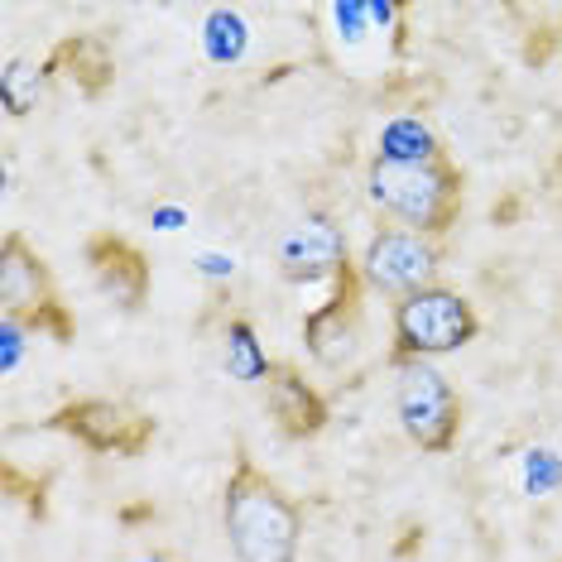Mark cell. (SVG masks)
I'll use <instances>...</instances> for the list:
<instances>
[{
	"label": "cell",
	"instance_id": "obj_7",
	"mask_svg": "<svg viewBox=\"0 0 562 562\" xmlns=\"http://www.w3.org/2000/svg\"><path fill=\"white\" fill-rule=\"evenodd\" d=\"M361 299H366V279L347 260L331 274V299L303 317V341H308L313 361L341 366L356 351V337H361Z\"/></svg>",
	"mask_w": 562,
	"mask_h": 562
},
{
	"label": "cell",
	"instance_id": "obj_3",
	"mask_svg": "<svg viewBox=\"0 0 562 562\" xmlns=\"http://www.w3.org/2000/svg\"><path fill=\"white\" fill-rule=\"evenodd\" d=\"M481 331L476 308L457 289H418L408 299L394 303V351L390 361H432V356L462 351Z\"/></svg>",
	"mask_w": 562,
	"mask_h": 562
},
{
	"label": "cell",
	"instance_id": "obj_11",
	"mask_svg": "<svg viewBox=\"0 0 562 562\" xmlns=\"http://www.w3.org/2000/svg\"><path fill=\"white\" fill-rule=\"evenodd\" d=\"M265 404H270L274 424L284 438H317L327 428V400L289 361H274L265 375Z\"/></svg>",
	"mask_w": 562,
	"mask_h": 562
},
{
	"label": "cell",
	"instance_id": "obj_9",
	"mask_svg": "<svg viewBox=\"0 0 562 562\" xmlns=\"http://www.w3.org/2000/svg\"><path fill=\"white\" fill-rule=\"evenodd\" d=\"M82 260H87V270H92L97 284L106 289L125 313L145 308L155 274H149V260H145V250H139L135 240H125L116 232H97V236H87Z\"/></svg>",
	"mask_w": 562,
	"mask_h": 562
},
{
	"label": "cell",
	"instance_id": "obj_16",
	"mask_svg": "<svg viewBox=\"0 0 562 562\" xmlns=\"http://www.w3.org/2000/svg\"><path fill=\"white\" fill-rule=\"evenodd\" d=\"M5 495H15L34 509V515H44V481H24L20 467H5Z\"/></svg>",
	"mask_w": 562,
	"mask_h": 562
},
{
	"label": "cell",
	"instance_id": "obj_4",
	"mask_svg": "<svg viewBox=\"0 0 562 562\" xmlns=\"http://www.w3.org/2000/svg\"><path fill=\"white\" fill-rule=\"evenodd\" d=\"M394 408L408 432V442L428 457H442L457 447L462 432V400L452 380L432 361H400L394 366Z\"/></svg>",
	"mask_w": 562,
	"mask_h": 562
},
{
	"label": "cell",
	"instance_id": "obj_12",
	"mask_svg": "<svg viewBox=\"0 0 562 562\" xmlns=\"http://www.w3.org/2000/svg\"><path fill=\"white\" fill-rule=\"evenodd\" d=\"M347 240L331 222L308 216L289 240H284V279H317V274H337L347 265Z\"/></svg>",
	"mask_w": 562,
	"mask_h": 562
},
{
	"label": "cell",
	"instance_id": "obj_1",
	"mask_svg": "<svg viewBox=\"0 0 562 562\" xmlns=\"http://www.w3.org/2000/svg\"><path fill=\"white\" fill-rule=\"evenodd\" d=\"M370 202L404 232L442 240L462 216V169L432 135L404 145L400 125H390L380 155L370 159Z\"/></svg>",
	"mask_w": 562,
	"mask_h": 562
},
{
	"label": "cell",
	"instance_id": "obj_15",
	"mask_svg": "<svg viewBox=\"0 0 562 562\" xmlns=\"http://www.w3.org/2000/svg\"><path fill=\"white\" fill-rule=\"evenodd\" d=\"M24 331H44L48 341H58V347H63V341H72V337H78V323H72V313H68V308H63V303L54 299V303H48V308H44L40 317H34V323L24 327Z\"/></svg>",
	"mask_w": 562,
	"mask_h": 562
},
{
	"label": "cell",
	"instance_id": "obj_5",
	"mask_svg": "<svg viewBox=\"0 0 562 562\" xmlns=\"http://www.w3.org/2000/svg\"><path fill=\"white\" fill-rule=\"evenodd\" d=\"M48 428L68 432L72 442H82L87 452H106V457H139L155 442V418L139 414L135 404L121 400H72L58 404L48 414Z\"/></svg>",
	"mask_w": 562,
	"mask_h": 562
},
{
	"label": "cell",
	"instance_id": "obj_8",
	"mask_svg": "<svg viewBox=\"0 0 562 562\" xmlns=\"http://www.w3.org/2000/svg\"><path fill=\"white\" fill-rule=\"evenodd\" d=\"M54 303V274L20 232L0 236V317L30 327Z\"/></svg>",
	"mask_w": 562,
	"mask_h": 562
},
{
	"label": "cell",
	"instance_id": "obj_2",
	"mask_svg": "<svg viewBox=\"0 0 562 562\" xmlns=\"http://www.w3.org/2000/svg\"><path fill=\"white\" fill-rule=\"evenodd\" d=\"M222 529L240 562H299L303 543V509L274 476H265L246 452L222 491Z\"/></svg>",
	"mask_w": 562,
	"mask_h": 562
},
{
	"label": "cell",
	"instance_id": "obj_10",
	"mask_svg": "<svg viewBox=\"0 0 562 562\" xmlns=\"http://www.w3.org/2000/svg\"><path fill=\"white\" fill-rule=\"evenodd\" d=\"M44 72L54 82H68L72 92H82L87 101H97L116 82V58H111V44L101 40V34H63V40L48 48Z\"/></svg>",
	"mask_w": 562,
	"mask_h": 562
},
{
	"label": "cell",
	"instance_id": "obj_6",
	"mask_svg": "<svg viewBox=\"0 0 562 562\" xmlns=\"http://www.w3.org/2000/svg\"><path fill=\"white\" fill-rule=\"evenodd\" d=\"M438 270H442V246L418 232H404V226H380L361 255V279L370 289L390 293L394 303L418 289H432Z\"/></svg>",
	"mask_w": 562,
	"mask_h": 562
},
{
	"label": "cell",
	"instance_id": "obj_14",
	"mask_svg": "<svg viewBox=\"0 0 562 562\" xmlns=\"http://www.w3.org/2000/svg\"><path fill=\"white\" fill-rule=\"evenodd\" d=\"M226 337H232V370H236V375H246V380H265V375H270L274 361H265V356H260L250 323H232V327H226Z\"/></svg>",
	"mask_w": 562,
	"mask_h": 562
},
{
	"label": "cell",
	"instance_id": "obj_13",
	"mask_svg": "<svg viewBox=\"0 0 562 562\" xmlns=\"http://www.w3.org/2000/svg\"><path fill=\"white\" fill-rule=\"evenodd\" d=\"M44 82H48L44 68H34V63H24V58H10L5 72H0V101H5L10 116H30L44 97Z\"/></svg>",
	"mask_w": 562,
	"mask_h": 562
}]
</instances>
